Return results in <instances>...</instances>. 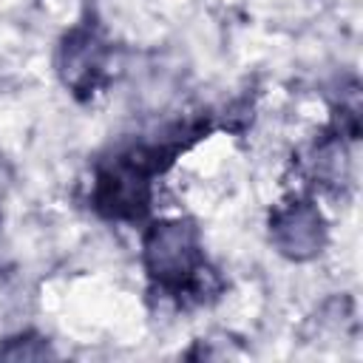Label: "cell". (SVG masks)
I'll use <instances>...</instances> for the list:
<instances>
[{"mask_svg": "<svg viewBox=\"0 0 363 363\" xmlns=\"http://www.w3.org/2000/svg\"><path fill=\"white\" fill-rule=\"evenodd\" d=\"M269 241L289 261H309L326 247V221L315 201L289 199L269 213Z\"/></svg>", "mask_w": 363, "mask_h": 363, "instance_id": "obj_3", "label": "cell"}, {"mask_svg": "<svg viewBox=\"0 0 363 363\" xmlns=\"http://www.w3.org/2000/svg\"><path fill=\"white\" fill-rule=\"evenodd\" d=\"M309 173L315 179V184L332 190L349 182V150H346V139L340 133H329L323 139L315 142L312 156H309Z\"/></svg>", "mask_w": 363, "mask_h": 363, "instance_id": "obj_5", "label": "cell"}, {"mask_svg": "<svg viewBox=\"0 0 363 363\" xmlns=\"http://www.w3.org/2000/svg\"><path fill=\"white\" fill-rule=\"evenodd\" d=\"M153 170L130 150L102 162L94 176L91 204L108 221L136 224L147 218L153 201Z\"/></svg>", "mask_w": 363, "mask_h": 363, "instance_id": "obj_2", "label": "cell"}, {"mask_svg": "<svg viewBox=\"0 0 363 363\" xmlns=\"http://www.w3.org/2000/svg\"><path fill=\"white\" fill-rule=\"evenodd\" d=\"M142 264L162 292L179 298L190 278L207 264L199 227L187 218L153 221L142 235Z\"/></svg>", "mask_w": 363, "mask_h": 363, "instance_id": "obj_1", "label": "cell"}, {"mask_svg": "<svg viewBox=\"0 0 363 363\" xmlns=\"http://www.w3.org/2000/svg\"><path fill=\"white\" fill-rule=\"evenodd\" d=\"M108 57L111 48L108 43L88 26H77L71 28L57 48V74L62 79V85L85 99L91 96L102 82H105V71H108Z\"/></svg>", "mask_w": 363, "mask_h": 363, "instance_id": "obj_4", "label": "cell"}]
</instances>
